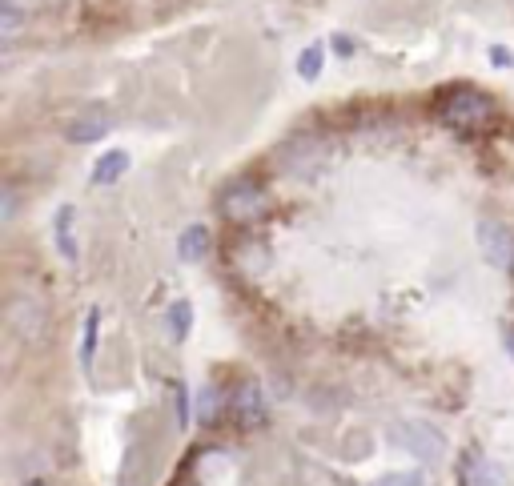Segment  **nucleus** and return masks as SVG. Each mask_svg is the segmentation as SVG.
<instances>
[{
	"label": "nucleus",
	"instance_id": "obj_1",
	"mask_svg": "<svg viewBox=\"0 0 514 486\" xmlns=\"http://www.w3.org/2000/svg\"><path fill=\"white\" fill-rule=\"evenodd\" d=\"M490 117H494L490 97L470 85H458V89L442 93V101H438V121L458 133H478L482 125H490Z\"/></svg>",
	"mask_w": 514,
	"mask_h": 486
},
{
	"label": "nucleus",
	"instance_id": "obj_2",
	"mask_svg": "<svg viewBox=\"0 0 514 486\" xmlns=\"http://www.w3.org/2000/svg\"><path fill=\"white\" fill-rule=\"evenodd\" d=\"M390 438H394L402 450H410L414 458H422V462H438L442 450H446V438H442L430 422H398V426L390 430Z\"/></svg>",
	"mask_w": 514,
	"mask_h": 486
},
{
	"label": "nucleus",
	"instance_id": "obj_3",
	"mask_svg": "<svg viewBox=\"0 0 514 486\" xmlns=\"http://www.w3.org/2000/svg\"><path fill=\"white\" fill-rule=\"evenodd\" d=\"M474 237H478L482 258H486L494 270H510V266H514V233H510L502 221L482 217L478 229H474Z\"/></svg>",
	"mask_w": 514,
	"mask_h": 486
},
{
	"label": "nucleus",
	"instance_id": "obj_4",
	"mask_svg": "<svg viewBox=\"0 0 514 486\" xmlns=\"http://www.w3.org/2000/svg\"><path fill=\"white\" fill-rule=\"evenodd\" d=\"M221 209L233 221H249V217H257V213L266 209V197H262V189H253L249 181H237V185H229L221 193Z\"/></svg>",
	"mask_w": 514,
	"mask_h": 486
},
{
	"label": "nucleus",
	"instance_id": "obj_5",
	"mask_svg": "<svg viewBox=\"0 0 514 486\" xmlns=\"http://www.w3.org/2000/svg\"><path fill=\"white\" fill-rule=\"evenodd\" d=\"M9 322H13V330H17L25 342H33V338H41V330H45V306H41L37 298H17V302L9 306Z\"/></svg>",
	"mask_w": 514,
	"mask_h": 486
},
{
	"label": "nucleus",
	"instance_id": "obj_6",
	"mask_svg": "<svg viewBox=\"0 0 514 486\" xmlns=\"http://www.w3.org/2000/svg\"><path fill=\"white\" fill-rule=\"evenodd\" d=\"M205 254H209V229H205V225L181 229V237H177V258H181V262H201Z\"/></svg>",
	"mask_w": 514,
	"mask_h": 486
},
{
	"label": "nucleus",
	"instance_id": "obj_7",
	"mask_svg": "<svg viewBox=\"0 0 514 486\" xmlns=\"http://www.w3.org/2000/svg\"><path fill=\"white\" fill-rule=\"evenodd\" d=\"M125 169H129V153H125V149H109V153L97 157V165H93V185H113V181L125 177Z\"/></svg>",
	"mask_w": 514,
	"mask_h": 486
},
{
	"label": "nucleus",
	"instance_id": "obj_8",
	"mask_svg": "<svg viewBox=\"0 0 514 486\" xmlns=\"http://www.w3.org/2000/svg\"><path fill=\"white\" fill-rule=\"evenodd\" d=\"M113 129V121L109 117H97V113H89V117H81V121H73L69 129H65V137L73 141V145H89V141H97V137H105Z\"/></svg>",
	"mask_w": 514,
	"mask_h": 486
},
{
	"label": "nucleus",
	"instance_id": "obj_9",
	"mask_svg": "<svg viewBox=\"0 0 514 486\" xmlns=\"http://www.w3.org/2000/svg\"><path fill=\"white\" fill-rule=\"evenodd\" d=\"M73 217H77V209H73V205L57 209V250H61V258H65V262H77V258H81L77 237H73Z\"/></svg>",
	"mask_w": 514,
	"mask_h": 486
},
{
	"label": "nucleus",
	"instance_id": "obj_10",
	"mask_svg": "<svg viewBox=\"0 0 514 486\" xmlns=\"http://www.w3.org/2000/svg\"><path fill=\"white\" fill-rule=\"evenodd\" d=\"M466 478H470V486H506L502 466H498V462H490V458H482V454H474V458H470Z\"/></svg>",
	"mask_w": 514,
	"mask_h": 486
},
{
	"label": "nucleus",
	"instance_id": "obj_11",
	"mask_svg": "<svg viewBox=\"0 0 514 486\" xmlns=\"http://www.w3.org/2000/svg\"><path fill=\"white\" fill-rule=\"evenodd\" d=\"M322 65H326V41L306 45V49H302V57H298V73H302V81H318V77H322Z\"/></svg>",
	"mask_w": 514,
	"mask_h": 486
},
{
	"label": "nucleus",
	"instance_id": "obj_12",
	"mask_svg": "<svg viewBox=\"0 0 514 486\" xmlns=\"http://www.w3.org/2000/svg\"><path fill=\"white\" fill-rule=\"evenodd\" d=\"M165 322H169L173 342H185V338H189V326H193V306H189V302H173V306L165 310Z\"/></svg>",
	"mask_w": 514,
	"mask_h": 486
},
{
	"label": "nucleus",
	"instance_id": "obj_13",
	"mask_svg": "<svg viewBox=\"0 0 514 486\" xmlns=\"http://www.w3.org/2000/svg\"><path fill=\"white\" fill-rule=\"evenodd\" d=\"M237 414H241V422H249V426L262 418V390H257L253 382L241 386V394H237Z\"/></svg>",
	"mask_w": 514,
	"mask_h": 486
},
{
	"label": "nucleus",
	"instance_id": "obj_14",
	"mask_svg": "<svg viewBox=\"0 0 514 486\" xmlns=\"http://www.w3.org/2000/svg\"><path fill=\"white\" fill-rule=\"evenodd\" d=\"M97 330H101V310L93 306V310L85 314V338H81V366H85V370L93 366V346H97Z\"/></svg>",
	"mask_w": 514,
	"mask_h": 486
},
{
	"label": "nucleus",
	"instance_id": "obj_15",
	"mask_svg": "<svg viewBox=\"0 0 514 486\" xmlns=\"http://www.w3.org/2000/svg\"><path fill=\"white\" fill-rule=\"evenodd\" d=\"M213 410H217V390L205 386V390L197 394V422H213Z\"/></svg>",
	"mask_w": 514,
	"mask_h": 486
},
{
	"label": "nucleus",
	"instance_id": "obj_16",
	"mask_svg": "<svg viewBox=\"0 0 514 486\" xmlns=\"http://www.w3.org/2000/svg\"><path fill=\"white\" fill-rule=\"evenodd\" d=\"M17 25H21V9H17V0H5V25H0V33L13 37V33H17Z\"/></svg>",
	"mask_w": 514,
	"mask_h": 486
},
{
	"label": "nucleus",
	"instance_id": "obj_17",
	"mask_svg": "<svg viewBox=\"0 0 514 486\" xmlns=\"http://www.w3.org/2000/svg\"><path fill=\"white\" fill-rule=\"evenodd\" d=\"M378 486H422V474H414V470H406V474H386Z\"/></svg>",
	"mask_w": 514,
	"mask_h": 486
},
{
	"label": "nucleus",
	"instance_id": "obj_18",
	"mask_svg": "<svg viewBox=\"0 0 514 486\" xmlns=\"http://www.w3.org/2000/svg\"><path fill=\"white\" fill-rule=\"evenodd\" d=\"M490 61H494L498 69H510V65H514V53H510V49H502V45H494V49H490Z\"/></svg>",
	"mask_w": 514,
	"mask_h": 486
},
{
	"label": "nucleus",
	"instance_id": "obj_19",
	"mask_svg": "<svg viewBox=\"0 0 514 486\" xmlns=\"http://www.w3.org/2000/svg\"><path fill=\"white\" fill-rule=\"evenodd\" d=\"M354 49H358V45H354V37H346V33H338V37H334V53H338V57H350Z\"/></svg>",
	"mask_w": 514,
	"mask_h": 486
},
{
	"label": "nucleus",
	"instance_id": "obj_20",
	"mask_svg": "<svg viewBox=\"0 0 514 486\" xmlns=\"http://www.w3.org/2000/svg\"><path fill=\"white\" fill-rule=\"evenodd\" d=\"M177 414H181V426L189 422V394H185V386H177Z\"/></svg>",
	"mask_w": 514,
	"mask_h": 486
},
{
	"label": "nucleus",
	"instance_id": "obj_21",
	"mask_svg": "<svg viewBox=\"0 0 514 486\" xmlns=\"http://www.w3.org/2000/svg\"><path fill=\"white\" fill-rule=\"evenodd\" d=\"M13 209H17V201H13V189H5V221L13 217Z\"/></svg>",
	"mask_w": 514,
	"mask_h": 486
},
{
	"label": "nucleus",
	"instance_id": "obj_22",
	"mask_svg": "<svg viewBox=\"0 0 514 486\" xmlns=\"http://www.w3.org/2000/svg\"><path fill=\"white\" fill-rule=\"evenodd\" d=\"M506 350H510V358H514V326L506 330Z\"/></svg>",
	"mask_w": 514,
	"mask_h": 486
}]
</instances>
